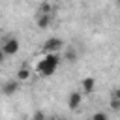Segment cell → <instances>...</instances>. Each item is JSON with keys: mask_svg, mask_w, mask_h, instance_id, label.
<instances>
[{"mask_svg": "<svg viewBox=\"0 0 120 120\" xmlns=\"http://www.w3.org/2000/svg\"><path fill=\"white\" fill-rule=\"evenodd\" d=\"M56 120H69L68 116H56Z\"/></svg>", "mask_w": 120, "mask_h": 120, "instance_id": "cell-14", "label": "cell"}, {"mask_svg": "<svg viewBox=\"0 0 120 120\" xmlns=\"http://www.w3.org/2000/svg\"><path fill=\"white\" fill-rule=\"evenodd\" d=\"M62 49H64V39H60V38H49L41 45V52L43 54H47V52H60Z\"/></svg>", "mask_w": 120, "mask_h": 120, "instance_id": "cell-2", "label": "cell"}, {"mask_svg": "<svg viewBox=\"0 0 120 120\" xmlns=\"http://www.w3.org/2000/svg\"><path fill=\"white\" fill-rule=\"evenodd\" d=\"M96 90V79L94 77H84L81 81V94L82 96H88Z\"/></svg>", "mask_w": 120, "mask_h": 120, "instance_id": "cell-7", "label": "cell"}, {"mask_svg": "<svg viewBox=\"0 0 120 120\" xmlns=\"http://www.w3.org/2000/svg\"><path fill=\"white\" fill-rule=\"evenodd\" d=\"M30 75H32L30 68H19L17 73H15V79H17L19 82H26V81L30 79Z\"/></svg>", "mask_w": 120, "mask_h": 120, "instance_id": "cell-8", "label": "cell"}, {"mask_svg": "<svg viewBox=\"0 0 120 120\" xmlns=\"http://www.w3.org/2000/svg\"><path fill=\"white\" fill-rule=\"evenodd\" d=\"M39 13H52V9H51V6L45 2V4H41V8H39Z\"/></svg>", "mask_w": 120, "mask_h": 120, "instance_id": "cell-12", "label": "cell"}, {"mask_svg": "<svg viewBox=\"0 0 120 120\" xmlns=\"http://www.w3.org/2000/svg\"><path fill=\"white\" fill-rule=\"evenodd\" d=\"M51 22H52V13H39L38 11V15H36V26L39 30H47L51 26Z\"/></svg>", "mask_w": 120, "mask_h": 120, "instance_id": "cell-5", "label": "cell"}, {"mask_svg": "<svg viewBox=\"0 0 120 120\" xmlns=\"http://www.w3.org/2000/svg\"><path fill=\"white\" fill-rule=\"evenodd\" d=\"M88 120H109V116L105 114V112H101V111H98V112H94Z\"/></svg>", "mask_w": 120, "mask_h": 120, "instance_id": "cell-11", "label": "cell"}, {"mask_svg": "<svg viewBox=\"0 0 120 120\" xmlns=\"http://www.w3.org/2000/svg\"><path fill=\"white\" fill-rule=\"evenodd\" d=\"M60 52H47L43 54V58L38 64V73L41 77H52L56 73V69L60 68Z\"/></svg>", "mask_w": 120, "mask_h": 120, "instance_id": "cell-1", "label": "cell"}, {"mask_svg": "<svg viewBox=\"0 0 120 120\" xmlns=\"http://www.w3.org/2000/svg\"><path fill=\"white\" fill-rule=\"evenodd\" d=\"M19 88H21V82H19L17 79H9V81H6V82L2 84L0 92H2L4 96H13V94L19 92Z\"/></svg>", "mask_w": 120, "mask_h": 120, "instance_id": "cell-4", "label": "cell"}, {"mask_svg": "<svg viewBox=\"0 0 120 120\" xmlns=\"http://www.w3.org/2000/svg\"><path fill=\"white\" fill-rule=\"evenodd\" d=\"M4 60H6V54H4L2 49H0V64H4Z\"/></svg>", "mask_w": 120, "mask_h": 120, "instance_id": "cell-13", "label": "cell"}, {"mask_svg": "<svg viewBox=\"0 0 120 120\" xmlns=\"http://www.w3.org/2000/svg\"><path fill=\"white\" fill-rule=\"evenodd\" d=\"M49 116L45 114V111H41V109H38V111H34V114H32V120H47Z\"/></svg>", "mask_w": 120, "mask_h": 120, "instance_id": "cell-10", "label": "cell"}, {"mask_svg": "<svg viewBox=\"0 0 120 120\" xmlns=\"http://www.w3.org/2000/svg\"><path fill=\"white\" fill-rule=\"evenodd\" d=\"M82 94L79 92V90H73L69 96H68V107L71 109V111H75V109H79L81 105H82Z\"/></svg>", "mask_w": 120, "mask_h": 120, "instance_id": "cell-6", "label": "cell"}, {"mask_svg": "<svg viewBox=\"0 0 120 120\" xmlns=\"http://www.w3.org/2000/svg\"><path fill=\"white\" fill-rule=\"evenodd\" d=\"M77 58H79V54H77V51L75 49H66L64 51V56H62V60H66V62H69V64H73V62H77Z\"/></svg>", "mask_w": 120, "mask_h": 120, "instance_id": "cell-9", "label": "cell"}, {"mask_svg": "<svg viewBox=\"0 0 120 120\" xmlns=\"http://www.w3.org/2000/svg\"><path fill=\"white\" fill-rule=\"evenodd\" d=\"M2 52L6 54V56H15L17 52H19V49H21V41L15 38V36H11V38H8V39H4V43H2Z\"/></svg>", "mask_w": 120, "mask_h": 120, "instance_id": "cell-3", "label": "cell"}]
</instances>
